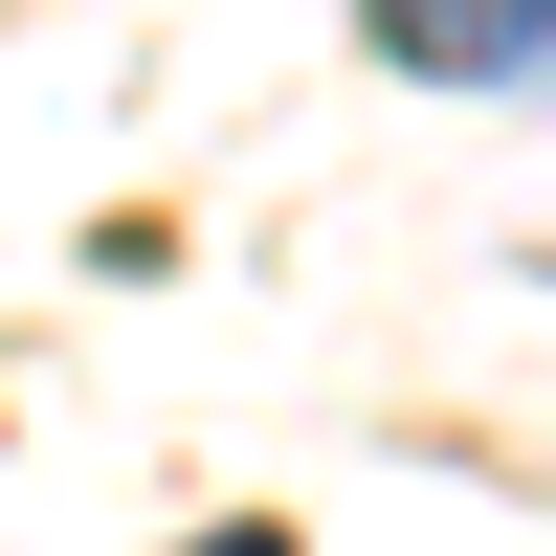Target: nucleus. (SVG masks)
I'll use <instances>...</instances> for the list:
<instances>
[{
    "mask_svg": "<svg viewBox=\"0 0 556 556\" xmlns=\"http://www.w3.org/2000/svg\"><path fill=\"white\" fill-rule=\"evenodd\" d=\"M356 45L424 89H513V67H556V0H356Z\"/></svg>",
    "mask_w": 556,
    "mask_h": 556,
    "instance_id": "1",
    "label": "nucleus"
},
{
    "mask_svg": "<svg viewBox=\"0 0 556 556\" xmlns=\"http://www.w3.org/2000/svg\"><path fill=\"white\" fill-rule=\"evenodd\" d=\"M201 556H290V534H201Z\"/></svg>",
    "mask_w": 556,
    "mask_h": 556,
    "instance_id": "2",
    "label": "nucleus"
}]
</instances>
